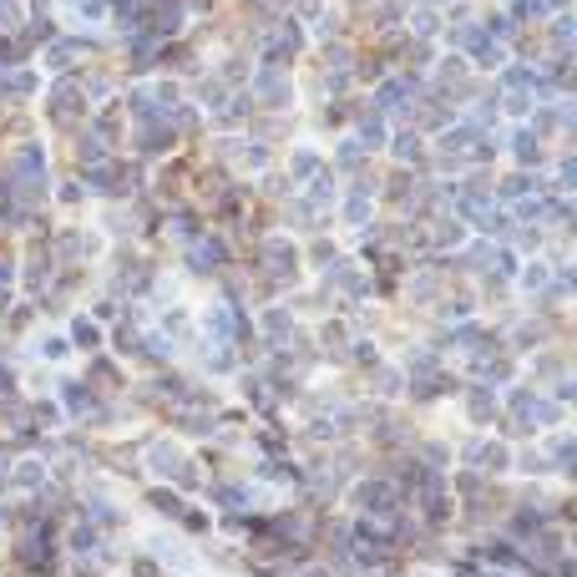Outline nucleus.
<instances>
[{
  "label": "nucleus",
  "mask_w": 577,
  "mask_h": 577,
  "mask_svg": "<svg viewBox=\"0 0 577 577\" xmlns=\"http://www.w3.org/2000/svg\"><path fill=\"white\" fill-rule=\"evenodd\" d=\"M76 340H81V350H92L102 335H97V329H87V324H81V329H76Z\"/></svg>",
  "instance_id": "1"
}]
</instances>
